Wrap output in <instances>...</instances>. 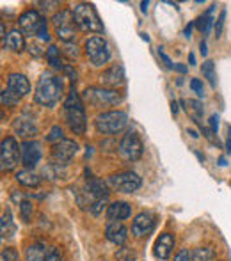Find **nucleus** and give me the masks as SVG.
I'll use <instances>...</instances> for the list:
<instances>
[{"label": "nucleus", "mask_w": 231, "mask_h": 261, "mask_svg": "<svg viewBox=\"0 0 231 261\" xmlns=\"http://www.w3.org/2000/svg\"><path fill=\"white\" fill-rule=\"evenodd\" d=\"M62 89H64V84H62V80L59 76L52 75V73H43L39 76L38 84H36V103L43 107H54L61 100Z\"/></svg>", "instance_id": "obj_1"}, {"label": "nucleus", "mask_w": 231, "mask_h": 261, "mask_svg": "<svg viewBox=\"0 0 231 261\" xmlns=\"http://www.w3.org/2000/svg\"><path fill=\"white\" fill-rule=\"evenodd\" d=\"M64 116L69 130L75 135H82L86 132V110H84V103L79 94L75 93V89H71V93L64 101Z\"/></svg>", "instance_id": "obj_2"}, {"label": "nucleus", "mask_w": 231, "mask_h": 261, "mask_svg": "<svg viewBox=\"0 0 231 261\" xmlns=\"http://www.w3.org/2000/svg\"><path fill=\"white\" fill-rule=\"evenodd\" d=\"M73 16H75L76 27H80L86 32H104V25H101L100 18L96 14L91 4H76L73 9Z\"/></svg>", "instance_id": "obj_3"}, {"label": "nucleus", "mask_w": 231, "mask_h": 261, "mask_svg": "<svg viewBox=\"0 0 231 261\" xmlns=\"http://www.w3.org/2000/svg\"><path fill=\"white\" fill-rule=\"evenodd\" d=\"M128 123V116L121 110H111V112H104L96 117L94 124H96V130L104 135H112L121 132Z\"/></svg>", "instance_id": "obj_4"}, {"label": "nucleus", "mask_w": 231, "mask_h": 261, "mask_svg": "<svg viewBox=\"0 0 231 261\" xmlns=\"http://www.w3.org/2000/svg\"><path fill=\"white\" fill-rule=\"evenodd\" d=\"M54 29H56V34L61 41L64 43H71L75 39L76 34V23H75V16H73V11L62 9L59 11L56 16L52 18Z\"/></svg>", "instance_id": "obj_5"}, {"label": "nucleus", "mask_w": 231, "mask_h": 261, "mask_svg": "<svg viewBox=\"0 0 231 261\" xmlns=\"http://www.w3.org/2000/svg\"><path fill=\"white\" fill-rule=\"evenodd\" d=\"M84 100L93 107H109L117 105L123 96L114 89H104V87H87L84 91Z\"/></svg>", "instance_id": "obj_6"}, {"label": "nucleus", "mask_w": 231, "mask_h": 261, "mask_svg": "<svg viewBox=\"0 0 231 261\" xmlns=\"http://www.w3.org/2000/svg\"><path fill=\"white\" fill-rule=\"evenodd\" d=\"M21 160L20 146L14 137H6L0 142V171H13Z\"/></svg>", "instance_id": "obj_7"}, {"label": "nucleus", "mask_w": 231, "mask_h": 261, "mask_svg": "<svg viewBox=\"0 0 231 261\" xmlns=\"http://www.w3.org/2000/svg\"><path fill=\"white\" fill-rule=\"evenodd\" d=\"M119 156L126 162H135L142 156V151H144V146H142V141L135 132L128 130L126 134L123 135L119 142Z\"/></svg>", "instance_id": "obj_8"}, {"label": "nucleus", "mask_w": 231, "mask_h": 261, "mask_svg": "<svg viewBox=\"0 0 231 261\" xmlns=\"http://www.w3.org/2000/svg\"><path fill=\"white\" fill-rule=\"evenodd\" d=\"M86 54L94 66H104L111 61V48H109V43L105 41L104 38H100V36H94V38L87 39Z\"/></svg>", "instance_id": "obj_9"}, {"label": "nucleus", "mask_w": 231, "mask_h": 261, "mask_svg": "<svg viewBox=\"0 0 231 261\" xmlns=\"http://www.w3.org/2000/svg\"><path fill=\"white\" fill-rule=\"evenodd\" d=\"M141 178L139 174L132 171H124V172H117V174H112L111 178L107 179V185L111 189L117 190V192H124V194H132L135 190L141 189Z\"/></svg>", "instance_id": "obj_10"}, {"label": "nucleus", "mask_w": 231, "mask_h": 261, "mask_svg": "<svg viewBox=\"0 0 231 261\" xmlns=\"http://www.w3.org/2000/svg\"><path fill=\"white\" fill-rule=\"evenodd\" d=\"M76 151H79V144H76L75 141L64 139V141H61L52 146V158L57 162V164L66 165L68 162L73 160V156L76 155Z\"/></svg>", "instance_id": "obj_11"}, {"label": "nucleus", "mask_w": 231, "mask_h": 261, "mask_svg": "<svg viewBox=\"0 0 231 261\" xmlns=\"http://www.w3.org/2000/svg\"><path fill=\"white\" fill-rule=\"evenodd\" d=\"M20 155H21V164L25 167H34L38 165V162L41 160V144L36 141H25L20 146Z\"/></svg>", "instance_id": "obj_12"}, {"label": "nucleus", "mask_w": 231, "mask_h": 261, "mask_svg": "<svg viewBox=\"0 0 231 261\" xmlns=\"http://www.w3.org/2000/svg\"><path fill=\"white\" fill-rule=\"evenodd\" d=\"M7 91L20 100V98L27 96V94L31 93V82H29L27 76L21 75V73H11L9 79H7Z\"/></svg>", "instance_id": "obj_13"}, {"label": "nucleus", "mask_w": 231, "mask_h": 261, "mask_svg": "<svg viewBox=\"0 0 231 261\" xmlns=\"http://www.w3.org/2000/svg\"><path fill=\"white\" fill-rule=\"evenodd\" d=\"M43 21H45V18H43L38 11L31 9V11H25V13L21 14L18 23H20L21 32H25V34H29V36H36L38 34L39 25H41Z\"/></svg>", "instance_id": "obj_14"}, {"label": "nucleus", "mask_w": 231, "mask_h": 261, "mask_svg": "<svg viewBox=\"0 0 231 261\" xmlns=\"http://www.w3.org/2000/svg\"><path fill=\"white\" fill-rule=\"evenodd\" d=\"M153 227H155V219H153V215L151 213L142 212L134 219V224H132V234L137 238L148 237V234L153 231Z\"/></svg>", "instance_id": "obj_15"}, {"label": "nucleus", "mask_w": 231, "mask_h": 261, "mask_svg": "<svg viewBox=\"0 0 231 261\" xmlns=\"http://www.w3.org/2000/svg\"><path fill=\"white\" fill-rule=\"evenodd\" d=\"M105 237L111 244L124 245V242L128 240V229L123 222H109L105 227Z\"/></svg>", "instance_id": "obj_16"}, {"label": "nucleus", "mask_w": 231, "mask_h": 261, "mask_svg": "<svg viewBox=\"0 0 231 261\" xmlns=\"http://www.w3.org/2000/svg\"><path fill=\"white\" fill-rule=\"evenodd\" d=\"M13 130L16 132L20 137H34L38 134V124L34 123L32 117H29L27 114L16 117L13 123Z\"/></svg>", "instance_id": "obj_17"}, {"label": "nucleus", "mask_w": 231, "mask_h": 261, "mask_svg": "<svg viewBox=\"0 0 231 261\" xmlns=\"http://www.w3.org/2000/svg\"><path fill=\"white\" fill-rule=\"evenodd\" d=\"M174 249V237L171 233H162L155 242V256L159 259H169Z\"/></svg>", "instance_id": "obj_18"}, {"label": "nucleus", "mask_w": 231, "mask_h": 261, "mask_svg": "<svg viewBox=\"0 0 231 261\" xmlns=\"http://www.w3.org/2000/svg\"><path fill=\"white\" fill-rule=\"evenodd\" d=\"M132 215V206L124 201H116L107 208V219L111 222H121Z\"/></svg>", "instance_id": "obj_19"}, {"label": "nucleus", "mask_w": 231, "mask_h": 261, "mask_svg": "<svg viewBox=\"0 0 231 261\" xmlns=\"http://www.w3.org/2000/svg\"><path fill=\"white\" fill-rule=\"evenodd\" d=\"M4 45H6L7 50L11 52H18L20 54L21 50L25 48V39H23V32L18 31V29H13V31L7 32L6 39H4Z\"/></svg>", "instance_id": "obj_20"}, {"label": "nucleus", "mask_w": 231, "mask_h": 261, "mask_svg": "<svg viewBox=\"0 0 231 261\" xmlns=\"http://www.w3.org/2000/svg\"><path fill=\"white\" fill-rule=\"evenodd\" d=\"M101 80H104L105 86H111V87H117V86H123L124 84V71L119 64L112 66L109 68L107 71H104L101 75Z\"/></svg>", "instance_id": "obj_21"}, {"label": "nucleus", "mask_w": 231, "mask_h": 261, "mask_svg": "<svg viewBox=\"0 0 231 261\" xmlns=\"http://www.w3.org/2000/svg\"><path fill=\"white\" fill-rule=\"evenodd\" d=\"M16 233V224L13 220V213L9 210L4 212V215L0 217V237L2 238H13Z\"/></svg>", "instance_id": "obj_22"}, {"label": "nucleus", "mask_w": 231, "mask_h": 261, "mask_svg": "<svg viewBox=\"0 0 231 261\" xmlns=\"http://www.w3.org/2000/svg\"><path fill=\"white\" fill-rule=\"evenodd\" d=\"M50 249H46L45 244L41 242H36V244L29 245L27 252H25V259L27 261H45L46 256H48Z\"/></svg>", "instance_id": "obj_23"}, {"label": "nucleus", "mask_w": 231, "mask_h": 261, "mask_svg": "<svg viewBox=\"0 0 231 261\" xmlns=\"http://www.w3.org/2000/svg\"><path fill=\"white\" fill-rule=\"evenodd\" d=\"M86 189H87V192L94 197V199H98V197H109L107 185H105V183L101 181V179H98V178H87Z\"/></svg>", "instance_id": "obj_24"}, {"label": "nucleus", "mask_w": 231, "mask_h": 261, "mask_svg": "<svg viewBox=\"0 0 231 261\" xmlns=\"http://www.w3.org/2000/svg\"><path fill=\"white\" fill-rule=\"evenodd\" d=\"M16 179H18V183L23 187H38L39 185V176L32 171H27V169L18 172Z\"/></svg>", "instance_id": "obj_25"}, {"label": "nucleus", "mask_w": 231, "mask_h": 261, "mask_svg": "<svg viewBox=\"0 0 231 261\" xmlns=\"http://www.w3.org/2000/svg\"><path fill=\"white\" fill-rule=\"evenodd\" d=\"M214 9H215V6H212L210 9H208V13H204L203 16H199L196 20V27L199 29L203 34H208V32H210V29H212V25H214V18H212Z\"/></svg>", "instance_id": "obj_26"}, {"label": "nucleus", "mask_w": 231, "mask_h": 261, "mask_svg": "<svg viewBox=\"0 0 231 261\" xmlns=\"http://www.w3.org/2000/svg\"><path fill=\"white\" fill-rule=\"evenodd\" d=\"M192 261H214L215 259V252L212 247H197L190 252Z\"/></svg>", "instance_id": "obj_27"}, {"label": "nucleus", "mask_w": 231, "mask_h": 261, "mask_svg": "<svg viewBox=\"0 0 231 261\" xmlns=\"http://www.w3.org/2000/svg\"><path fill=\"white\" fill-rule=\"evenodd\" d=\"M201 71H203V76L210 82L212 87L217 86V75H215V66L212 61H207L203 64V68H201Z\"/></svg>", "instance_id": "obj_28"}, {"label": "nucleus", "mask_w": 231, "mask_h": 261, "mask_svg": "<svg viewBox=\"0 0 231 261\" xmlns=\"http://www.w3.org/2000/svg\"><path fill=\"white\" fill-rule=\"evenodd\" d=\"M46 61H48V64L52 66V68H57V69L62 68V64H61V52H59L57 46H50V48L46 50Z\"/></svg>", "instance_id": "obj_29"}, {"label": "nucleus", "mask_w": 231, "mask_h": 261, "mask_svg": "<svg viewBox=\"0 0 231 261\" xmlns=\"http://www.w3.org/2000/svg\"><path fill=\"white\" fill-rule=\"evenodd\" d=\"M18 206H20V217H21V219H23L25 222H31L32 213H34V208H32L31 201H29L27 197H25V199L21 201V203L18 204Z\"/></svg>", "instance_id": "obj_30"}, {"label": "nucleus", "mask_w": 231, "mask_h": 261, "mask_svg": "<svg viewBox=\"0 0 231 261\" xmlns=\"http://www.w3.org/2000/svg\"><path fill=\"white\" fill-rule=\"evenodd\" d=\"M189 105L190 107H187V112H190V116L194 117V121L201 123V117H203V107H201V103L196 100H190Z\"/></svg>", "instance_id": "obj_31"}, {"label": "nucleus", "mask_w": 231, "mask_h": 261, "mask_svg": "<svg viewBox=\"0 0 231 261\" xmlns=\"http://www.w3.org/2000/svg\"><path fill=\"white\" fill-rule=\"evenodd\" d=\"M107 203H109V197H98V199H94V201H93V204H91V208H89L91 215L98 217V215H100V213L105 210V206H107Z\"/></svg>", "instance_id": "obj_32"}, {"label": "nucleus", "mask_w": 231, "mask_h": 261, "mask_svg": "<svg viewBox=\"0 0 231 261\" xmlns=\"http://www.w3.org/2000/svg\"><path fill=\"white\" fill-rule=\"evenodd\" d=\"M18 103V98L16 96H13V94L9 93V91H2L0 89V105H4V107H14Z\"/></svg>", "instance_id": "obj_33"}, {"label": "nucleus", "mask_w": 231, "mask_h": 261, "mask_svg": "<svg viewBox=\"0 0 231 261\" xmlns=\"http://www.w3.org/2000/svg\"><path fill=\"white\" fill-rule=\"evenodd\" d=\"M46 141L52 142V144H57V142L64 141V137H62L61 126H54L52 130H50V134H48V137H46Z\"/></svg>", "instance_id": "obj_34"}, {"label": "nucleus", "mask_w": 231, "mask_h": 261, "mask_svg": "<svg viewBox=\"0 0 231 261\" xmlns=\"http://www.w3.org/2000/svg\"><path fill=\"white\" fill-rule=\"evenodd\" d=\"M38 36L39 39H41L43 43H50V34H48V27H46V20L43 21L41 25H39V29H38Z\"/></svg>", "instance_id": "obj_35"}, {"label": "nucleus", "mask_w": 231, "mask_h": 261, "mask_svg": "<svg viewBox=\"0 0 231 261\" xmlns=\"http://www.w3.org/2000/svg\"><path fill=\"white\" fill-rule=\"evenodd\" d=\"M190 89H192L199 98L204 96V87H203V82H201V80H197V79L190 80Z\"/></svg>", "instance_id": "obj_36"}, {"label": "nucleus", "mask_w": 231, "mask_h": 261, "mask_svg": "<svg viewBox=\"0 0 231 261\" xmlns=\"http://www.w3.org/2000/svg\"><path fill=\"white\" fill-rule=\"evenodd\" d=\"M224 20H226V9H222L221 14H219L217 23H215V36H217V38H221L222 31H224Z\"/></svg>", "instance_id": "obj_37"}, {"label": "nucleus", "mask_w": 231, "mask_h": 261, "mask_svg": "<svg viewBox=\"0 0 231 261\" xmlns=\"http://www.w3.org/2000/svg\"><path fill=\"white\" fill-rule=\"evenodd\" d=\"M2 259L4 261H20V256H18V252L14 251V249H4L2 252Z\"/></svg>", "instance_id": "obj_38"}, {"label": "nucleus", "mask_w": 231, "mask_h": 261, "mask_svg": "<svg viewBox=\"0 0 231 261\" xmlns=\"http://www.w3.org/2000/svg\"><path fill=\"white\" fill-rule=\"evenodd\" d=\"M174 261H192V256H190V252L187 251V249H182V251L174 256Z\"/></svg>", "instance_id": "obj_39"}, {"label": "nucleus", "mask_w": 231, "mask_h": 261, "mask_svg": "<svg viewBox=\"0 0 231 261\" xmlns=\"http://www.w3.org/2000/svg\"><path fill=\"white\" fill-rule=\"evenodd\" d=\"M45 261H62V256L57 249H50V252H48V256H46Z\"/></svg>", "instance_id": "obj_40"}, {"label": "nucleus", "mask_w": 231, "mask_h": 261, "mask_svg": "<svg viewBox=\"0 0 231 261\" xmlns=\"http://www.w3.org/2000/svg\"><path fill=\"white\" fill-rule=\"evenodd\" d=\"M159 55H160V59H162V61L166 62V66H167V68H169V69H174V64H173V61H171V59L167 57V55H166V52H164L162 48H159Z\"/></svg>", "instance_id": "obj_41"}, {"label": "nucleus", "mask_w": 231, "mask_h": 261, "mask_svg": "<svg viewBox=\"0 0 231 261\" xmlns=\"http://www.w3.org/2000/svg\"><path fill=\"white\" fill-rule=\"evenodd\" d=\"M210 128H212V134H217V130H219V116L217 114H214V116L210 117Z\"/></svg>", "instance_id": "obj_42"}, {"label": "nucleus", "mask_w": 231, "mask_h": 261, "mask_svg": "<svg viewBox=\"0 0 231 261\" xmlns=\"http://www.w3.org/2000/svg\"><path fill=\"white\" fill-rule=\"evenodd\" d=\"M66 54L73 59V57H76V55H79V48H76V46H73V45H69V43H66Z\"/></svg>", "instance_id": "obj_43"}, {"label": "nucleus", "mask_w": 231, "mask_h": 261, "mask_svg": "<svg viewBox=\"0 0 231 261\" xmlns=\"http://www.w3.org/2000/svg\"><path fill=\"white\" fill-rule=\"evenodd\" d=\"M29 52L34 55V57H39V55L43 54V52H41V48H39L38 45H32V43H31V46H29Z\"/></svg>", "instance_id": "obj_44"}, {"label": "nucleus", "mask_w": 231, "mask_h": 261, "mask_svg": "<svg viewBox=\"0 0 231 261\" xmlns=\"http://www.w3.org/2000/svg\"><path fill=\"white\" fill-rule=\"evenodd\" d=\"M64 73H68L69 79H71L73 82H75V80H76V71H73V69L69 68V66H66V68H64Z\"/></svg>", "instance_id": "obj_45"}, {"label": "nucleus", "mask_w": 231, "mask_h": 261, "mask_svg": "<svg viewBox=\"0 0 231 261\" xmlns=\"http://www.w3.org/2000/svg\"><path fill=\"white\" fill-rule=\"evenodd\" d=\"M174 69H176V71H179V73H187V68L183 64H174Z\"/></svg>", "instance_id": "obj_46"}, {"label": "nucleus", "mask_w": 231, "mask_h": 261, "mask_svg": "<svg viewBox=\"0 0 231 261\" xmlns=\"http://www.w3.org/2000/svg\"><path fill=\"white\" fill-rule=\"evenodd\" d=\"M187 132H189V134H190V137H194V139L199 137V134H197V132L194 130V128H189V130H187Z\"/></svg>", "instance_id": "obj_47"}, {"label": "nucleus", "mask_w": 231, "mask_h": 261, "mask_svg": "<svg viewBox=\"0 0 231 261\" xmlns=\"http://www.w3.org/2000/svg\"><path fill=\"white\" fill-rule=\"evenodd\" d=\"M207 52H208V50H207V43H201V54H203V55H207Z\"/></svg>", "instance_id": "obj_48"}, {"label": "nucleus", "mask_w": 231, "mask_h": 261, "mask_svg": "<svg viewBox=\"0 0 231 261\" xmlns=\"http://www.w3.org/2000/svg\"><path fill=\"white\" fill-rule=\"evenodd\" d=\"M4 36H6V27H4V25L0 23V39H2Z\"/></svg>", "instance_id": "obj_49"}, {"label": "nucleus", "mask_w": 231, "mask_h": 261, "mask_svg": "<svg viewBox=\"0 0 231 261\" xmlns=\"http://www.w3.org/2000/svg\"><path fill=\"white\" fill-rule=\"evenodd\" d=\"M190 31H192V25H189V27L185 29V36H187V38H190Z\"/></svg>", "instance_id": "obj_50"}, {"label": "nucleus", "mask_w": 231, "mask_h": 261, "mask_svg": "<svg viewBox=\"0 0 231 261\" xmlns=\"http://www.w3.org/2000/svg\"><path fill=\"white\" fill-rule=\"evenodd\" d=\"M171 107H173V114L178 112V107H176V101H173V103H171Z\"/></svg>", "instance_id": "obj_51"}, {"label": "nucleus", "mask_w": 231, "mask_h": 261, "mask_svg": "<svg viewBox=\"0 0 231 261\" xmlns=\"http://www.w3.org/2000/svg\"><path fill=\"white\" fill-rule=\"evenodd\" d=\"M141 6H142V11H144V13H146V7H148V2H142Z\"/></svg>", "instance_id": "obj_52"}, {"label": "nucleus", "mask_w": 231, "mask_h": 261, "mask_svg": "<svg viewBox=\"0 0 231 261\" xmlns=\"http://www.w3.org/2000/svg\"><path fill=\"white\" fill-rule=\"evenodd\" d=\"M228 153H231V139L228 141Z\"/></svg>", "instance_id": "obj_53"}, {"label": "nucleus", "mask_w": 231, "mask_h": 261, "mask_svg": "<svg viewBox=\"0 0 231 261\" xmlns=\"http://www.w3.org/2000/svg\"><path fill=\"white\" fill-rule=\"evenodd\" d=\"M2 119H4V112L0 110V121H2Z\"/></svg>", "instance_id": "obj_54"}, {"label": "nucleus", "mask_w": 231, "mask_h": 261, "mask_svg": "<svg viewBox=\"0 0 231 261\" xmlns=\"http://www.w3.org/2000/svg\"><path fill=\"white\" fill-rule=\"evenodd\" d=\"M0 238H2V237H0Z\"/></svg>", "instance_id": "obj_55"}]
</instances>
